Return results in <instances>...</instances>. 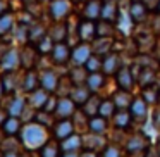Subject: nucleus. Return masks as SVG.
<instances>
[{"label":"nucleus","instance_id":"obj_1","mask_svg":"<svg viewBox=\"0 0 160 157\" xmlns=\"http://www.w3.org/2000/svg\"><path fill=\"white\" fill-rule=\"evenodd\" d=\"M21 142L28 150H36L42 149L47 142H48V131L45 126L40 123H29L21 129Z\"/></svg>","mask_w":160,"mask_h":157},{"label":"nucleus","instance_id":"obj_2","mask_svg":"<svg viewBox=\"0 0 160 157\" xmlns=\"http://www.w3.org/2000/svg\"><path fill=\"white\" fill-rule=\"evenodd\" d=\"M72 11V2L71 0H52L48 5V14L52 21H66Z\"/></svg>","mask_w":160,"mask_h":157},{"label":"nucleus","instance_id":"obj_3","mask_svg":"<svg viewBox=\"0 0 160 157\" xmlns=\"http://www.w3.org/2000/svg\"><path fill=\"white\" fill-rule=\"evenodd\" d=\"M71 52H72V47L67 42H59L53 45L50 57H52V62L55 66H66L67 62H71Z\"/></svg>","mask_w":160,"mask_h":157},{"label":"nucleus","instance_id":"obj_4","mask_svg":"<svg viewBox=\"0 0 160 157\" xmlns=\"http://www.w3.org/2000/svg\"><path fill=\"white\" fill-rule=\"evenodd\" d=\"M115 81H117V86L121 88V90H128V92H131L132 86L136 85L134 73H132V69L129 66H126V64H122V66L119 67V71L115 73Z\"/></svg>","mask_w":160,"mask_h":157},{"label":"nucleus","instance_id":"obj_5","mask_svg":"<svg viewBox=\"0 0 160 157\" xmlns=\"http://www.w3.org/2000/svg\"><path fill=\"white\" fill-rule=\"evenodd\" d=\"M91 54H93V50H91L90 43H78L72 47V52H71V64L72 66H84L86 60L91 57Z\"/></svg>","mask_w":160,"mask_h":157},{"label":"nucleus","instance_id":"obj_6","mask_svg":"<svg viewBox=\"0 0 160 157\" xmlns=\"http://www.w3.org/2000/svg\"><path fill=\"white\" fill-rule=\"evenodd\" d=\"M78 38L84 43H91L97 38V21L81 19L78 21Z\"/></svg>","mask_w":160,"mask_h":157},{"label":"nucleus","instance_id":"obj_7","mask_svg":"<svg viewBox=\"0 0 160 157\" xmlns=\"http://www.w3.org/2000/svg\"><path fill=\"white\" fill-rule=\"evenodd\" d=\"M76 107L78 105L72 102L71 97H59L57 100V107L53 111V116L57 119H71L76 112Z\"/></svg>","mask_w":160,"mask_h":157},{"label":"nucleus","instance_id":"obj_8","mask_svg":"<svg viewBox=\"0 0 160 157\" xmlns=\"http://www.w3.org/2000/svg\"><path fill=\"white\" fill-rule=\"evenodd\" d=\"M2 71H18L21 67V54L18 49H7L0 59Z\"/></svg>","mask_w":160,"mask_h":157},{"label":"nucleus","instance_id":"obj_9","mask_svg":"<svg viewBox=\"0 0 160 157\" xmlns=\"http://www.w3.org/2000/svg\"><path fill=\"white\" fill-rule=\"evenodd\" d=\"M132 73H134L136 83H138L141 88L152 86V85L157 83V73H155V69H153V67H150V66L136 67V69H132Z\"/></svg>","mask_w":160,"mask_h":157},{"label":"nucleus","instance_id":"obj_10","mask_svg":"<svg viewBox=\"0 0 160 157\" xmlns=\"http://www.w3.org/2000/svg\"><path fill=\"white\" fill-rule=\"evenodd\" d=\"M19 54H21V66L24 67V69H35L36 60H38V57H40V52L36 50V47L33 45V43H26V45L19 50Z\"/></svg>","mask_w":160,"mask_h":157},{"label":"nucleus","instance_id":"obj_11","mask_svg":"<svg viewBox=\"0 0 160 157\" xmlns=\"http://www.w3.org/2000/svg\"><path fill=\"white\" fill-rule=\"evenodd\" d=\"M121 66H122L121 55H119L117 52H114V50L108 52L107 55L102 57V73H103L105 76H112V74H115Z\"/></svg>","mask_w":160,"mask_h":157},{"label":"nucleus","instance_id":"obj_12","mask_svg":"<svg viewBox=\"0 0 160 157\" xmlns=\"http://www.w3.org/2000/svg\"><path fill=\"white\" fill-rule=\"evenodd\" d=\"M59 81H60V78L53 69H43L40 73V86L43 90H47L48 93H55L57 86H59Z\"/></svg>","mask_w":160,"mask_h":157},{"label":"nucleus","instance_id":"obj_13","mask_svg":"<svg viewBox=\"0 0 160 157\" xmlns=\"http://www.w3.org/2000/svg\"><path fill=\"white\" fill-rule=\"evenodd\" d=\"M128 12H129V16H131L134 24H141V23L146 21V16H148L150 9L143 2H131L128 5Z\"/></svg>","mask_w":160,"mask_h":157},{"label":"nucleus","instance_id":"obj_14","mask_svg":"<svg viewBox=\"0 0 160 157\" xmlns=\"http://www.w3.org/2000/svg\"><path fill=\"white\" fill-rule=\"evenodd\" d=\"M76 131L74 129V123L72 119H59V121L53 124V136H55L57 140H66L67 136H71L72 133Z\"/></svg>","mask_w":160,"mask_h":157},{"label":"nucleus","instance_id":"obj_15","mask_svg":"<svg viewBox=\"0 0 160 157\" xmlns=\"http://www.w3.org/2000/svg\"><path fill=\"white\" fill-rule=\"evenodd\" d=\"M91 45V50H93V54H97V55L103 57L107 55L108 52H112V47H114V38H105V36H97V38L93 40V42L90 43Z\"/></svg>","mask_w":160,"mask_h":157},{"label":"nucleus","instance_id":"obj_16","mask_svg":"<svg viewBox=\"0 0 160 157\" xmlns=\"http://www.w3.org/2000/svg\"><path fill=\"white\" fill-rule=\"evenodd\" d=\"M132 26H134V23H132L131 16H129L128 11H119V16H117V21H115V28H117V33L122 36H129V33H131Z\"/></svg>","mask_w":160,"mask_h":157},{"label":"nucleus","instance_id":"obj_17","mask_svg":"<svg viewBox=\"0 0 160 157\" xmlns=\"http://www.w3.org/2000/svg\"><path fill=\"white\" fill-rule=\"evenodd\" d=\"M47 35L55 43L67 40V23L66 21H53V24L47 29Z\"/></svg>","mask_w":160,"mask_h":157},{"label":"nucleus","instance_id":"obj_18","mask_svg":"<svg viewBox=\"0 0 160 157\" xmlns=\"http://www.w3.org/2000/svg\"><path fill=\"white\" fill-rule=\"evenodd\" d=\"M105 138L103 135H97V133H88V135H83V147L86 150H93V152H97V150H103L105 149Z\"/></svg>","mask_w":160,"mask_h":157},{"label":"nucleus","instance_id":"obj_19","mask_svg":"<svg viewBox=\"0 0 160 157\" xmlns=\"http://www.w3.org/2000/svg\"><path fill=\"white\" fill-rule=\"evenodd\" d=\"M21 86L26 93H31L36 88H40V73H36L35 69H26L24 76L21 80Z\"/></svg>","mask_w":160,"mask_h":157},{"label":"nucleus","instance_id":"obj_20","mask_svg":"<svg viewBox=\"0 0 160 157\" xmlns=\"http://www.w3.org/2000/svg\"><path fill=\"white\" fill-rule=\"evenodd\" d=\"M129 112H131V118L132 119H146V114H148V104L145 102L143 97H136L132 98L131 105H129Z\"/></svg>","mask_w":160,"mask_h":157},{"label":"nucleus","instance_id":"obj_21","mask_svg":"<svg viewBox=\"0 0 160 157\" xmlns=\"http://www.w3.org/2000/svg\"><path fill=\"white\" fill-rule=\"evenodd\" d=\"M102 14V0H88L83 7V19L98 21Z\"/></svg>","mask_w":160,"mask_h":157},{"label":"nucleus","instance_id":"obj_22","mask_svg":"<svg viewBox=\"0 0 160 157\" xmlns=\"http://www.w3.org/2000/svg\"><path fill=\"white\" fill-rule=\"evenodd\" d=\"M16 24H18V19H16V14H12L11 11L0 16V38H5L7 35H11Z\"/></svg>","mask_w":160,"mask_h":157},{"label":"nucleus","instance_id":"obj_23","mask_svg":"<svg viewBox=\"0 0 160 157\" xmlns=\"http://www.w3.org/2000/svg\"><path fill=\"white\" fill-rule=\"evenodd\" d=\"M146 147H148V140H146L145 135H141V133H134V135L129 136L128 143H126V149H128V152L134 154V152H141V150H145Z\"/></svg>","mask_w":160,"mask_h":157},{"label":"nucleus","instance_id":"obj_24","mask_svg":"<svg viewBox=\"0 0 160 157\" xmlns=\"http://www.w3.org/2000/svg\"><path fill=\"white\" fill-rule=\"evenodd\" d=\"M28 95H29V98H28L29 105H31L33 109H40V111L45 107L47 100H48V97H50V93L47 90H43L42 86L36 88L35 92H31V93H28Z\"/></svg>","mask_w":160,"mask_h":157},{"label":"nucleus","instance_id":"obj_25","mask_svg":"<svg viewBox=\"0 0 160 157\" xmlns=\"http://www.w3.org/2000/svg\"><path fill=\"white\" fill-rule=\"evenodd\" d=\"M90 95H91V92H90V88H88L86 85H74L72 90H71V93H69V97L72 98L74 104L81 107V105L90 98Z\"/></svg>","mask_w":160,"mask_h":157},{"label":"nucleus","instance_id":"obj_26","mask_svg":"<svg viewBox=\"0 0 160 157\" xmlns=\"http://www.w3.org/2000/svg\"><path fill=\"white\" fill-rule=\"evenodd\" d=\"M0 83L4 86L5 93H12V92L16 90V86L19 85L18 71H4V74L0 76Z\"/></svg>","mask_w":160,"mask_h":157},{"label":"nucleus","instance_id":"obj_27","mask_svg":"<svg viewBox=\"0 0 160 157\" xmlns=\"http://www.w3.org/2000/svg\"><path fill=\"white\" fill-rule=\"evenodd\" d=\"M81 147H83V136L78 135V133H72L71 136H67L66 140L60 142L62 152H78Z\"/></svg>","mask_w":160,"mask_h":157},{"label":"nucleus","instance_id":"obj_28","mask_svg":"<svg viewBox=\"0 0 160 157\" xmlns=\"http://www.w3.org/2000/svg\"><path fill=\"white\" fill-rule=\"evenodd\" d=\"M100 104H102V98L98 97L97 93H91L90 98L81 105V111L88 116V118H93V116L98 114V109H100Z\"/></svg>","mask_w":160,"mask_h":157},{"label":"nucleus","instance_id":"obj_29","mask_svg":"<svg viewBox=\"0 0 160 157\" xmlns=\"http://www.w3.org/2000/svg\"><path fill=\"white\" fill-rule=\"evenodd\" d=\"M131 121H132V118H131L129 109H117V111H115V114H114V124H115V128L126 129V128H129Z\"/></svg>","mask_w":160,"mask_h":157},{"label":"nucleus","instance_id":"obj_30","mask_svg":"<svg viewBox=\"0 0 160 157\" xmlns=\"http://www.w3.org/2000/svg\"><path fill=\"white\" fill-rule=\"evenodd\" d=\"M117 33L115 28V23L110 21H103V19H98L97 21V36H105V38H114V35Z\"/></svg>","mask_w":160,"mask_h":157},{"label":"nucleus","instance_id":"obj_31","mask_svg":"<svg viewBox=\"0 0 160 157\" xmlns=\"http://www.w3.org/2000/svg\"><path fill=\"white\" fill-rule=\"evenodd\" d=\"M112 100H114V104L117 109H129V105H131V102H132V95H131V92L121 90V88H119L114 93Z\"/></svg>","mask_w":160,"mask_h":157},{"label":"nucleus","instance_id":"obj_32","mask_svg":"<svg viewBox=\"0 0 160 157\" xmlns=\"http://www.w3.org/2000/svg\"><path fill=\"white\" fill-rule=\"evenodd\" d=\"M103 83H105V74L100 71V73H90V74H88L86 83H84V85L90 88L91 93H97L98 90H102Z\"/></svg>","mask_w":160,"mask_h":157},{"label":"nucleus","instance_id":"obj_33","mask_svg":"<svg viewBox=\"0 0 160 157\" xmlns=\"http://www.w3.org/2000/svg\"><path fill=\"white\" fill-rule=\"evenodd\" d=\"M88 131L97 133V135H103L107 131V119L102 118V116H93V118L88 119Z\"/></svg>","mask_w":160,"mask_h":157},{"label":"nucleus","instance_id":"obj_34","mask_svg":"<svg viewBox=\"0 0 160 157\" xmlns=\"http://www.w3.org/2000/svg\"><path fill=\"white\" fill-rule=\"evenodd\" d=\"M62 155V149H60V143L48 140L45 145L40 149V157H60Z\"/></svg>","mask_w":160,"mask_h":157},{"label":"nucleus","instance_id":"obj_35","mask_svg":"<svg viewBox=\"0 0 160 157\" xmlns=\"http://www.w3.org/2000/svg\"><path fill=\"white\" fill-rule=\"evenodd\" d=\"M45 35H47V28L40 21H35L31 26H29V43L36 45Z\"/></svg>","mask_w":160,"mask_h":157},{"label":"nucleus","instance_id":"obj_36","mask_svg":"<svg viewBox=\"0 0 160 157\" xmlns=\"http://www.w3.org/2000/svg\"><path fill=\"white\" fill-rule=\"evenodd\" d=\"M88 71L84 66H72L69 73V80L72 81V85H84L86 83V78H88Z\"/></svg>","mask_w":160,"mask_h":157},{"label":"nucleus","instance_id":"obj_37","mask_svg":"<svg viewBox=\"0 0 160 157\" xmlns=\"http://www.w3.org/2000/svg\"><path fill=\"white\" fill-rule=\"evenodd\" d=\"M2 131L7 136H16L18 133H21V121H19V118L9 116V118L5 119L4 126H2Z\"/></svg>","mask_w":160,"mask_h":157},{"label":"nucleus","instance_id":"obj_38","mask_svg":"<svg viewBox=\"0 0 160 157\" xmlns=\"http://www.w3.org/2000/svg\"><path fill=\"white\" fill-rule=\"evenodd\" d=\"M26 109V98L22 97H14L11 100V104H9V116H12V118H19V116H22V112H24Z\"/></svg>","mask_w":160,"mask_h":157},{"label":"nucleus","instance_id":"obj_39","mask_svg":"<svg viewBox=\"0 0 160 157\" xmlns=\"http://www.w3.org/2000/svg\"><path fill=\"white\" fill-rule=\"evenodd\" d=\"M143 98H145L146 104H155V102L160 100V90L157 85H152V86H145L143 88Z\"/></svg>","mask_w":160,"mask_h":157},{"label":"nucleus","instance_id":"obj_40","mask_svg":"<svg viewBox=\"0 0 160 157\" xmlns=\"http://www.w3.org/2000/svg\"><path fill=\"white\" fill-rule=\"evenodd\" d=\"M115 111H117V107H115L114 100H102L100 104V109H98V116H102V118L108 119V118H114Z\"/></svg>","mask_w":160,"mask_h":157},{"label":"nucleus","instance_id":"obj_41","mask_svg":"<svg viewBox=\"0 0 160 157\" xmlns=\"http://www.w3.org/2000/svg\"><path fill=\"white\" fill-rule=\"evenodd\" d=\"M53 45H55V42H53L52 38H50L48 35H45L42 40H40L38 43H36V50L40 52V55H47V54H50L52 52V49H53Z\"/></svg>","mask_w":160,"mask_h":157},{"label":"nucleus","instance_id":"obj_42","mask_svg":"<svg viewBox=\"0 0 160 157\" xmlns=\"http://www.w3.org/2000/svg\"><path fill=\"white\" fill-rule=\"evenodd\" d=\"M88 73H100L102 71V57L97 55V54H91V57L86 60L84 64Z\"/></svg>","mask_w":160,"mask_h":157},{"label":"nucleus","instance_id":"obj_43","mask_svg":"<svg viewBox=\"0 0 160 157\" xmlns=\"http://www.w3.org/2000/svg\"><path fill=\"white\" fill-rule=\"evenodd\" d=\"M35 121L40 123L42 126H52L53 124V114L52 112H47V111H40L35 114Z\"/></svg>","mask_w":160,"mask_h":157},{"label":"nucleus","instance_id":"obj_44","mask_svg":"<svg viewBox=\"0 0 160 157\" xmlns=\"http://www.w3.org/2000/svg\"><path fill=\"white\" fill-rule=\"evenodd\" d=\"M102 157H121V150L115 145H105V149L102 150Z\"/></svg>","mask_w":160,"mask_h":157},{"label":"nucleus","instance_id":"obj_45","mask_svg":"<svg viewBox=\"0 0 160 157\" xmlns=\"http://www.w3.org/2000/svg\"><path fill=\"white\" fill-rule=\"evenodd\" d=\"M145 157H160V154H158V147H155V145H148L145 149Z\"/></svg>","mask_w":160,"mask_h":157},{"label":"nucleus","instance_id":"obj_46","mask_svg":"<svg viewBox=\"0 0 160 157\" xmlns=\"http://www.w3.org/2000/svg\"><path fill=\"white\" fill-rule=\"evenodd\" d=\"M5 12H9V4H7V0H0V16L5 14Z\"/></svg>","mask_w":160,"mask_h":157},{"label":"nucleus","instance_id":"obj_47","mask_svg":"<svg viewBox=\"0 0 160 157\" xmlns=\"http://www.w3.org/2000/svg\"><path fill=\"white\" fill-rule=\"evenodd\" d=\"M79 157H98V154L93 152V150H84V152L79 154Z\"/></svg>","mask_w":160,"mask_h":157},{"label":"nucleus","instance_id":"obj_48","mask_svg":"<svg viewBox=\"0 0 160 157\" xmlns=\"http://www.w3.org/2000/svg\"><path fill=\"white\" fill-rule=\"evenodd\" d=\"M7 118H9V112H5L4 109H0V126H4V123Z\"/></svg>","mask_w":160,"mask_h":157},{"label":"nucleus","instance_id":"obj_49","mask_svg":"<svg viewBox=\"0 0 160 157\" xmlns=\"http://www.w3.org/2000/svg\"><path fill=\"white\" fill-rule=\"evenodd\" d=\"M153 116H155V118H153V123H155V126H157V128H160V107L155 111V114H153Z\"/></svg>","mask_w":160,"mask_h":157},{"label":"nucleus","instance_id":"obj_50","mask_svg":"<svg viewBox=\"0 0 160 157\" xmlns=\"http://www.w3.org/2000/svg\"><path fill=\"white\" fill-rule=\"evenodd\" d=\"M60 157H79V154L78 152H62Z\"/></svg>","mask_w":160,"mask_h":157},{"label":"nucleus","instance_id":"obj_51","mask_svg":"<svg viewBox=\"0 0 160 157\" xmlns=\"http://www.w3.org/2000/svg\"><path fill=\"white\" fill-rule=\"evenodd\" d=\"M4 157H19L18 152H4Z\"/></svg>","mask_w":160,"mask_h":157},{"label":"nucleus","instance_id":"obj_52","mask_svg":"<svg viewBox=\"0 0 160 157\" xmlns=\"http://www.w3.org/2000/svg\"><path fill=\"white\" fill-rule=\"evenodd\" d=\"M5 92H4V86H2V83H0V100H2V95H4Z\"/></svg>","mask_w":160,"mask_h":157},{"label":"nucleus","instance_id":"obj_53","mask_svg":"<svg viewBox=\"0 0 160 157\" xmlns=\"http://www.w3.org/2000/svg\"><path fill=\"white\" fill-rule=\"evenodd\" d=\"M157 14H160V0H158V4H157V9H155Z\"/></svg>","mask_w":160,"mask_h":157},{"label":"nucleus","instance_id":"obj_54","mask_svg":"<svg viewBox=\"0 0 160 157\" xmlns=\"http://www.w3.org/2000/svg\"><path fill=\"white\" fill-rule=\"evenodd\" d=\"M40 4H50V2H52V0H38Z\"/></svg>","mask_w":160,"mask_h":157},{"label":"nucleus","instance_id":"obj_55","mask_svg":"<svg viewBox=\"0 0 160 157\" xmlns=\"http://www.w3.org/2000/svg\"><path fill=\"white\" fill-rule=\"evenodd\" d=\"M71 2H76V4H81V2H83L84 4V2H88V0H71Z\"/></svg>","mask_w":160,"mask_h":157},{"label":"nucleus","instance_id":"obj_56","mask_svg":"<svg viewBox=\"0 0 160 157\" xmlns=\"http://www.w3.org/2000/svg\"><path fill=\"white\" fill-rule=\"evenodd\" d=\"M19 157H31L29 154H22V155H19Z\"/></svg>","mask_w":160,"mask_h":157},{"label":"nucleus","instance_id":"obj_57","mask_svg":"<svg viewBox=\"0 0 160 157\" xmlns=\"http://www.w3.org/2000/svg\"><path fill=\"white\" fill-rule=\"evenodd\" d=\"M131 2H143V0H131Z\"/></svg>","mask_w":160,"mask_h":157},{"label":"nucleus","instance_id":"obj_58","mask_svg":"<svg viewBox=\"0 0 160 157\" xmlns=\"http://www.w3.org/2000/svg\"><path fill=\"white\" fill-rule=\"evenodd\" d=\"M2 140H4V138H2V133H0V143H2Z\"/></svg>","mask_w":160,"mask_h":157},{"label":"nucleus","instance_id":"obj_59","mask_svg":"<svg viewBox=\"0 0 160 157\" xmlns=\"http://www.w3.org/2000/svg\"><path fill=\"white\" fill-rule=\"evenodd\" d=\"M157 147H158V154H160V143H158V145H157Z\"/></svg>","mask_w":160,"mask_h":157},{"label":"nucleus","instance_id":"obj_60","mask_svg":"<svg viewBox=\"0 0 160 157\" xmlns=\"http://www.w3.org/2000/svg\"><path fill=\"white\" fill-rule=\"evenodd\" d=\"M0 157H4V152H0Z\"/></svg>","mask_w":160,"mask_h":157}]
</instances>
